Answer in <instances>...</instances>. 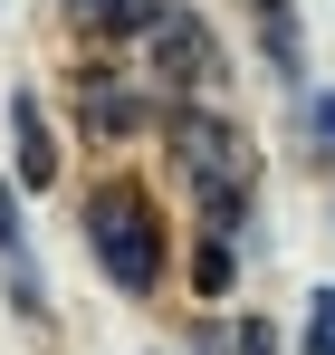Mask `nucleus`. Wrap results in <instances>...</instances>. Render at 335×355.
<instances>
[{"label": "nucleus", "mask_w": 335, "mask_h": 355, "mask_svg": "<svg viewBox=\"0 0 335 355\" xmlns=\"http://www.w3.org/2000/svg\"><path fill=\"white\" fill-rule=\"evenodd\" d=\"M172 173L192 182V202H201V221L211 231H239L249 221V192H259V154H249V135L211 106H172Z\"/></svg>", "instance_id": "1"}, {"label": "nucleus", "mask_w": 335, "mask_h": 355, "mask_svg": "<svg viewBox=\"0 0 335 355\" xmlns=\"http://www.w3.org/2000/svg\"><path fill=\"white\" fill-rule=\"evenodd\" d=\"M87 250L125 297L163 288V211H154V192L144 182H96L87 192Z\"/></svg>", "instance_id": "2"}, {"label": "nucleus", "mask_w": 335, "mask_h": 355, "mask_svg": "<svg viewBox=\"0 0 335 355\" xmlns=\"http://www.w3.org/2000/svg\"><path fill=\"white\" fill-rule=\"evenodd\" d=\"M154 67H163L172 87H221V49H211V29H201L192 10L154 29Z\"/></svg>", "instance_id": "5"}, {"label": "nucleus", "mask_w": 335, "mask_h": 355, "mask_svg": "<svg viewBox=\"0 0 335 355\" xmlns=\"http://www.w3.org/2000/svg\"><path fill=\"white\" fill-rule=\"evenodd\" d=\"M163 19H182V0H67V29L96 39V49H134V39H154Z\"/></svg>", "instance_id": "3"}, {"label": "nucleus", "mask_w": 335, "mask_h": 355, "mask_svg": "<svg viewBox=\"0 0 335 355\" xmlns=\"http://www.w3.org/2000/svg\"><path fill=\"white\" fill-rule=\"evenodd\" d=\"M259 49H269V67H278V77H297V67H307V29H297V10H259Z\"/></svg>", "instance_id": "7"}, {"label": "nucleus", "mask_w": 335, "mask_h": 355, "mask_svg": "<svg viewBox=\"0 0 335 355\" xmlns=\"http://www.w3.org/2000/svg\"><path fill=\"white\" fill-rule=\"evenodd\" d=\"M249 10H287V0H249Z\"/></svg>", "instance_id": "13"}, {"label": "nucleus", "mask_w": 335, "mask_h": 355, "mask_svg": "<svg viewBox=\"0 0 335 355\" xmlns=\"http://www.w3.org/2000/svg\"><path fill=\"white\" fill-rule=\"evenodd\" d=\"M10 144H19V182H29V192H48V182H57V135H48L39 87H19V96H10Z\"/></svg>", "instance_id": "6"}, {"label": "nucleus", "mask_w": 335, "mask_h": 355, "mask_svg": "<svg viewBox=\"0 0 335 355\" xmlns=\"http://www.w3.org/2000/svg\"><path fill=\"white\" fill-rule=\"evenodd\" d=\"M307 125H316V144H326V154H335V87H326V96H316V106H307Z\"/></svg>", "instance_id": "12"}, {"label": "nucleus", "mask_w": 335, "mask_h": 355, "mask_svg": "<svg viewBox=\"0 0 335 355\" xmlns=\"http://www.w3.org/2000/svg\"><path fill=\"white\" fill-rule=\"evenodd\" d=\"M77 116H87V135H96V144H125L134 125L154 116V96H144L134 77H106V67H87V77H77Z\"/></svg>", "instance_id": "4"}, {"label": "nucleus", "mask_w": 335, "mask_h": 355, "mask_svg": "<svg viewBox=\"0 0 335 355\" xmlns=\"http://www.w3.org/2000/svg\"><path fill=\"white\" fill-rule=\"evenodd\" d=\"M19 250V202H10V173H0V259Z\"/></svg>", "instance_id": "11"}, {"label": "nucleus", "mask_w": 335, "mask_h": 355, "mask_svg": "<svg viewBox=\"0 0 335 355\" xmlns=\"http://www.w3.org/2000/svg\"><path fill=\"white\" fill-rule=\"evenodd\" d=\"M307 355H335V288L307 297Z\"/></svg>", "instance_id": "9"}, {"label": "nucleus", "mask_w": 335, "mask_h": 355, "mask_svg": "<svg viewBox=\"0 0 335 355\" xmlns=\"http://www.w3.org/2000/svg\"><path fill=\"white\" fill-rule=\"evenodd\" d=\"M230 279H239V259H230V231H221V240H201V259H192V288H201V297H230Z\"/></svg>", "instance_id": "8"}, {"label": "nucleus", "mask_w": 335, "mask_h": 355, "mask_svg": "<svg viewBox=\"0 0 335 355\" xmlns=\"http://www.w3.org/2000/svg\"><path fill=\"white\" fill-rule=\"evenodd\" d=\"M230 346H239V355H278V327H269V317H249V327H239Z\"/></svg>", "instance_id": "10"}]
</instances>
